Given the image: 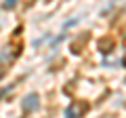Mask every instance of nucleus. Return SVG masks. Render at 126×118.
Wrapping results in <instances>:
<instances>
[{"mask_svg":"<svg viewBox=\"0 0 126 118\" xmlns=\"http://www.w3.org/2000/svg\"><path fill=\"white\" fill-rule=\"evenodd\" d=\"M84 112H86V103H72L65 110V116L67 118H82Z\"/></svg>","mask_w":126,"mask_h":118,"instance_id":"nucleus-1","label":"nucleus"},{"mask_svg":"<svg viewBox=\"0 0 126 118\" xmlns=\"http://www.w3.org/2000/svg\"><path fill=\"white\" fill-rule=\"evenodd\" d=\"M38 105H40V99L36 93H32L23 99V112H34V110H38Z\"/></svg>","mask_w":126,"mask_h":118,"instance_id":"nucleus-2","label":"nucleus"},{"mask_svg":"<svg viewBox=\"0 0 126 118\" xmlns=\"http://www.w3.org/2000/svg\"><path fill=\"white\" fill-rule=\"evenodd\" d=\"M101 46H103V49H101L103 53H111L113 51V42L111 40H101Z\"/></svg>","mask_w":126,"mask_h":118,"instance_id":"nucleus-3","label":"nucleus"},{"mask_svg":"<svg viewBox=\"0 0 126 118\" xmlns=\"http://www.w3.org/2000/svg\"><path fill=\"white\" fill-rule=\"evenodd\" d=\"M17 4V0H4V9H13Z\"/></svg>","mask_w":126,"mask_h":118,"instance_id":"nucleus-4","label":"nucleus"},{"mask_svg":"<svg viewBox=\"0 0 126 118\" xmlns=\"http://www.w3.org/2000/svg\"><path fill=\"white\" fill-rule=\"evenodd\" d=\"M2 76H4V72H2V70H0V80H2Z\"/></svg>","mask_w":126,"mask_h":118,"instance_id":"nucleus-5","label":"nucleus"},{"mask_svg":"<svg viewBox=\"0 0 126 118\" xmlns=\"http://www.w3.org/2000/svg\"><path fill=\"white\" fill-rule=\"evenodd\" d=\"M124 65H126V57H124Z\"/></svg>","mask_w":126,"mask_h":118,"instance_id":"nucleus-6","label":"nucleus"}]
</instances>
